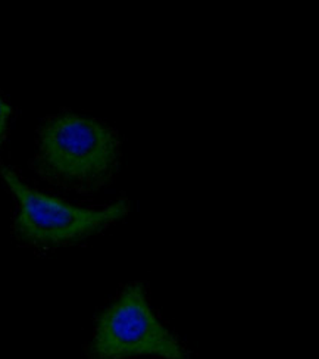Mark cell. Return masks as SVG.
<instances>
[{"label": "cell", "instance_id": "obj_1", "mask_svg": "<svg viewBox=\"0 0 319 359\" xmlns=\"http://www.w3.org/2000/svg\"><path fill=\"white\" fill-rule=\"evenodd\" d=\"M121 165L118 133L96 118L62 112L37 134L34 171L53 186L93 193L109 186Z\"/></svg>", "mask_w": 319, "mask_h": 359}, {"label": "cell", "instance_id": "obj_2", "mask_svg": "<svg viewBox=\"0 0 319 359\" xmlns=\"http://www.w3.org/2000/svg\"><path fill=\"white\" fill-rule=\"evenodd\" d=\"M0 175L18 203L13 236L27 246L50 249L77 245L124 219L131 209L127 199H119L102 209L74 206L28 187L8 167H0Z\"/></svg>", "mask_w": 319, "mask_h": 359}, {"label": "cell", "instance_id": "obj_3", "mask_svg": "<svg viewBox=\"0 0 319 359\" xmlns=\"http://www.w3.org/2000/svg\"><path fill=\"white\" fill-rule=\"evenodd\" d=\"M90 359H191L190 352L151 308L144 283H131L97 317Z\"/></svg>", "mask_w": 319, "mask_h": 359}, {"label": "cell", "instance_id": "obj_4", "mask_svg": "<svg viewBox=\"0 0 319 359\" xmlns=\"http://www.w3.org/2000/svg\"><path fill=\"white\" fill-rule=\"evenodd\" d=\"M12 114L11 104L6 103L2 96H0V143L4 142L5 134L8 130V123H9V116Z\"/></svg>", "mask_w": 319, "mask_h": 359}]
</instances>
